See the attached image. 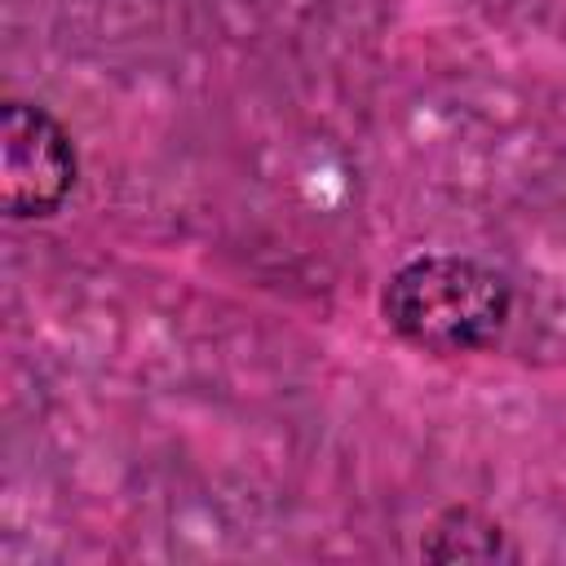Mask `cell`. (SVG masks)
I'll return each mask as SVG.
<instances>
[{
  "label": "cell",
  "mask_w": 566,
  "mask_h": 566,
  "mask_svg": "<svg viewBox=\"0 0 566 566\" xmlns=\"http://www.w3.org/2000/svg\"><path fill=\"white\" fill-rule=\"evenodd\" d=\"M424 557L433 562H495V557H517L500 522L482 517L478 509H451L433 522L424 539Z\"/></svg>",
  "instance_id": "3957f363"
},
{
  "label": "cell",
  "mask_w": 566,
  "mask_h": 566,
  "mask_svg": "<svg viewBox=\"0 0 566 566\" xmlns=\"http://www.w3.org/2000/svg\"><path fill=\"white\" fill-rule=\"evenodd\" d=\"M385 323L424 354L486 349L513 310V287L500 270L473 256H416L385 283Z\"/></svg>",
  "instance_id": "6da1fadb"
},
{
  "label": "cell",
  "mask_w": 566,
  "mask_h": 566,
  "mask_svg": "<svg viewBox=\"0 0 566 566\" xmlns=\"http://www.w3.org/2000/svg\"><path fill=\"white\" fill-rule=\"evenodd\" d=\"M75 186V146L66 128L31 102L0 111V203L9 217H49Z\"/></svg>",
  "instance_id": "7a4b0ae2"
}]
</instances>
